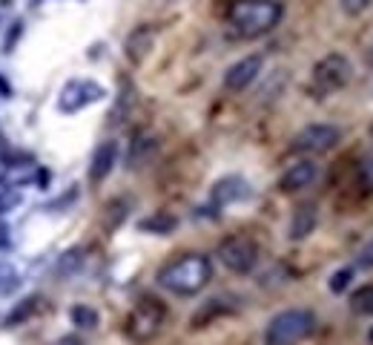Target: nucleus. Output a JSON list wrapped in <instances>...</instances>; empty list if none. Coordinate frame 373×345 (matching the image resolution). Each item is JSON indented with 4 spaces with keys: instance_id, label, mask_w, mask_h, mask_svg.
I'll return each instance as SVG.
<instances>
[{
    "instance_id": "1",
    "label": "nucleus",
    "mask_w": 373,
    "mask_h": 345,
    "mask_svg": "<svg viewBox=\"0 0 373 345\" xmlns=\"http://www.w3.org/2000/svg\"><path fill=\"white\" fill-rule=\"evenodd\" d=\"M212 280V262L204 253H184L158 270V285L175 297H195Z\"/></svg>"
},
{
    "instance_id": "2",
    "label": "nucleus",
    "mask_w": 373,
    "mask_h": 345,
    "mask_svg": "<svg viewBox=\"0 0 373 345\" xmlns=\"http://www.w3.org/2000/svg\"><path fill=\"white\" fill-rule=\"evenodd\" d=\"M284 6L279 0H230L227 26L236 38H261L279 26Z\"/></svg>"
},
{
    "instance_id": "3",
    "label": "nucleus",
    "mask_w": 373,
    "mask_h": 345,
    "mask_svg": "<svg viewBox=\"0 0 373 345\" xmlns=\"http://www.w3.org/2000/svg\"><path fill=\"white\" fill-rule=\"evenodd\" d=\"M316 331V317L308 308L279 311L264 328V345H298Z\"/></svg>"
},
{
    "instance_id": "4",
    "label": "nucleus",
    "mask_w": 373,
    "mask_h": 345,
    "mask_svg": "<svg viewBox=\"0 0 373 345\" xmlns=\"http://www.w3.org/2000/svg\"><path fill=\"white\" fill-rule=\"evenodd\" d=\"M164 319H167V308L164 302L153 299V297H144L126 317V336L132 342H149L156 339L164 328Z\"/></svg>"
},
{
    "instance_id": "5",
    "label": "nucleus",
    "mask_w": 373,
    "mask_h": 345,
    "mask_svg": "<svg viewBox=\"0 0 373 345\" xmlns=\"http://www.w3.org/2000/svg\"><path fill=\"white\" fill-rule=\"evenodd\" d=\"M353 78V63L339 55V52H330L325 55L316 66H313V90L316 95H333L339 90H345Z\"/></svg>"
},
{
    "instance_id": "6",
    "label": "nucleus",
    "mask_w": 373,
    "mask_h": 345,
    "mask_svg": "<svg viewBox=\"0 0 373 345\" xmlns=\"http://www.w3.org/2000/svg\"><path fill=\"white\" fill-rule=\"evenodd\" d=\"M218 259L233 273H250L259 265V245L244 233L227 236L218 245Z\"/></svg>"
},
{
    "instance_id": "7",
    "label": "nucleus",
    "mask_w": 373,
    "mask_h": 345,
    "mask_svg": "<svg viewBox=\"0 0 373 345\" xmlns=\"http://www.w3.org/2000/svg\"><path fill=\"white\" fill-rule=\"evenodd\" d=\"M342 142V129L333 124H310L305 129H298L293 138V150L296 153H308V156H322L333 150Z\"/></svg>"
},
{
    "instance_id": "8",
    "label": "nucleus",
    "mask_w": 373,
    "mask_h": 345,
    "mask_svg": "<svg viewBox=\"0 0 373 345\" xmlns=\"http://www.w3.org/2000/svg\"><path fill=\"white\" fill-rule=\"evenodd\" d=\"M104 98V87L95 84V81H69L58 98V107L60 112H78L95 101Z\"/></svg>"
},
{
    "instance_id": "9",
    "label": "nucleus",
    "mask_w": 373,
    "mask_h": 345,
    "mask_svg": "<svg viewBox=\"0 0 373 345\" xmlns=\"http://www.w3.org/2000/svg\"><path fill=\"white\" fill-rule=\"evenodd\" d=\"M264 66V58L261 55H247L242 60H236L227 73H224V87H227L230 92H244L261 73Z\"/></svg>"
},
{
    "instance_id": "10",
    "label": "nucleus",
    "mask_w": 373,
    "mask_h": 345,
    "mask_svg": "<svg viewBox=\"0 0 373 345\" xmlns=\"http://www.w3.org/2000/svg\"><path fill=\"white\" fill-rule=\"evenodd\" d=\"M316 173H319L316 161H296V164H290V167L281 173L279 190H281V193H298V190H305L308 184H313Z\"/></svg>"
},
{
    "instance_id": "11",
    "label": "nucleus",
    "mask_w": 373,
    "mask_h": 345,
    "mask_svg": "<svg viewBox=\"0 0 373 345\" xmlns=\"http://www.w3.org/2000/svg\"><path fill=\"white\" fill-rule=\"evenodd\" d=\"M247 196H250V184H247L242 176L218 179V181L212 184V193H210L212 204H218V207L233 204V201H242V198H247Z\"/></svg>"
},
{
    "instance_id": "12",
    "label": "nucleus",
    "mask_w": 373,
    "mask_h": 345,
    "mask_svg": "<svg viewBox=\"0 0 373 345\" xmlns=\"http://www.w3.org/2000/svg\"><path fill=\"white\" fill-rule=\"evenodd\" d=\"M316 225H319V211H316V204H310V201H305V204H298L296 211H293V216H290V239L293 242H302V239H308L313 230H316Z\"/></svg>"
},
{
    "instance_id": "13",
    "label": "nucleus",
    "mask_w": 373,
    "mask_h": 345,
    "mask_svg": "<svg viewBox=\"0 0 373 345\" xmlns=\"http://www.w3.org/2000/svg\"><path fill=\"white\" fill-rule=\"evenodd\" d=\"M115 161H118V144H115V138H107L104 144H98L92 161H90V181H95V184L104 181L112 173Z\"/></svg>"
},
{
    "instance_id": "14",
    "label": "nucleus",
    "mask_w": 373,
    "mask_h": 345,
    "mask_svg": "<svg viewBox=\"0 0 373 345\" xmlns=\"http://www.w3.org/2000/svg\"><path fill=\"white\" fill-rule=\"evenodd\" d=\"M236 311V297H212L207 299L190 319V328H204L210 325L215 317H224V314H233Z\"/></svg>"
},
{
    "instance_id": "15",
    "label": "nucleus",
    "mask_w": 373,
    "mask_h": 345,
    "mask_svg": "<svg viewBox=\"0 0 373 345\" xmlns=\"http://www.w3.org/2000/svg\"><path fill=\"white\" fill-rule=\"evenodd\" d=\"M153 43H156V29L138 26V29L129 32V38H126V43H124V55H126L132 63H141V60L149 55V49H153Z\"/></svg>"
},
{
    "instance_id": "16",
    "label": "nucleus",
    "mask_w": 373,
    "mask_h": 345,
    "mask_svg": "<svg viewBox=\"0 0 373 345\" xmlns=\"http://www.w3.org/2000/svg\"><path fill=\"white\" fill-rule=\"evenodd\" d=\"M156 147H158V142L149 132H141V135H135L132 138V147H129V156H126V161H129V167L132 170H138V167H144L149 159L156 156Z\"/></svg>"
},
{
    "instance_id": "17",
    "label": "nucleus",
    "mask_w": 373,
    "mask_h": 345,
    "mask_svg": "<svg viewBox=\"0 0 373 345\" xmlns=\"http://www.w3.org/2000/svg\"><path fill=\"white\" fill-rule=\"evenodd\" d=\"M178 228V219L173 213H153V216H146L138 222V230L144 233H158V236H167Z\"/></svg>"
},
{
    "instance_id": "18",
    "label": "nucleus",
    "mask_w": 373,
    "mask_h": 345,
    "mask_svg": "<svg viewBox=\"0 0 373 345\" xmlns=\"http://www.w3.org/2000/svg\"><path fill=\"white\" fill-rule=\"evenodd\" d=\"M350 311L356 317H373V282H367V285H362V288L353 291Z\"/></svg>"
},
{
    "instance_id": "19",
    "label": "nucleus",
    "mask_w": 373,
    "mask_h": 345,
    "mask_svg": "<svg viewBox=\"0 0 373 345\" xmlns=\"http://www.w3.org/2000/svg\"><path fill=\"white\" fill-rule=\"evenodd\" d=\"M38 305H40V297H26V299H21V302L15 305V311H9V317H6V328L23 325V322L38 311Z\"/></svg>"
},
{
    "instance_id": "20",
    "label": "nucleus",
    "mask_w": 373,
    "mask_h": 345,
    "mask_svg": "<svg viewBox=\"0 0 373 345\" xmlns=\"http://www.w3.org/2000/svg\"><path fill=\"white\" fill-rule=\"evenodd\" d=\"M72 322L78 328H84V331H92L98 325V311L90 308V305H75L72 308Z\"/></svg>"
},
{
    "instance_id": "21",
    "label": "nucleus",
    "mask_w": 373,
    "mask_h": 345,
    "mask_svg": "<svg viewBox=\"0 0 373 345\" xmlns=\"http://www.w3.org/2000/svg\"><path fill=\"white\" fill-rule=\"evenodd\" d=\"M132 101H135V90H132V84H124V90L118 95V107L112 110V124L124 121V115L132 110Z\"/></svg>"
},
{
    "instance_id": "22",
    "label": "nucleus",
    "mask_w": 373,
    "mask_h": 345,
    "mask_svg": "<svg viewBox=\"0 0 373 345\" xmlns=\"http://www.w3.org/2000/svg\"><path fill=\"white\" fill-rule=\"evenodd\" d=\"M81 262H84V250L72 248V250H66V253H63V259H60L58 270H60L63 276H69V273H75V270H78V265H81Z\"/></svg>"
},
{
    "instance_id": "23",
    "label": "nucleus",
    "mask_w": 373,
    "mask_h": 345,
    "mask_svg": "<svg viewBox=\"0 0 373 345\" xmlns=\"http://www.w3.org/2000/svg\"><path fill=\"white\" fill-rule=\"evenodd\" d=\"M18 285H21L18 270L9 267V265H0V294H12Z\"/></svg>"
},
{
    "instance_id": "24",
    "label": "nucleus",
    "mask_w": 373,
    "mask_h": 345,
    "mask_svg": "<svg viewBox=\"0 0 373 345\" xmlns=\"http://www.w3.org/2000/svg\"><path fill=\"white\" fill-rule=\"evenodd\" d=\"M359 181H362V187L373 190V150L364 153L362 161H359Z\"/></svg>"
},
{
    "instance_id": "25",
    "label": "nucleus",
    "mask_w": 373,
    "mask_h": 345,
    "mask_svg": "<svg viewBox=\"0 0 373 345\" xmlns=\"http://www.w3.org/2000/svg\"><path fill=\"white\" fill-rule=\"evenodd\" d=\"M350 280H353V270H350V267H342V270H336V273L330 276V282H328V285H330L333 294H342V291L350 285Z\"/></svg>"
},
{
    "instance_id": "26",
    "label": "nucleus",
    "mask_w": 373,
    "mask_h": 345,
    "mask_svg": "<svg viewBox=\"0 0 373 345\" xmlns=\"http://www.w3.org/2000/svg\"><path fill=\"white\" fill-rule=\"evenodd\" d=\"M339 6H342L345 15L356 18V15H364V12L373 6V0H339Z\"/></svg>"
},
{
    "instance_id": "27",
    "label": "nucleus",
    "mask_w": 373,
    "mask_h": 345,
    "mask_svg": "<svg viewBox=\"0 0 373 345\" xmlns=\"http://www.w3.org/2000/svg\"><path fill=\"white\" fill-rule=\"evenodd\" d=\"M359 265H362V267H373V242H370V245L362 250V256H359Z\"/></svg>"
},
{
    "instance_id": "28",
    "label": "nucleus",
    "mask_w": 373,
    "mask_h": 345,
    "mask_svg": "<svg viewBox=\"0 0 373 345\" xmlns=\"http://www.w3.org/2000/svg\"><path fill=\"white\" fill-rule=\"evenodd\" d=\"M55 345H84V342H81V336H78V334H66V336L55 339Z\"/></svg>"
},
{
    "instance_id": "29",
    "label": "nucleus",
    "mask_w": 373,
    "mask_h": 345,
    "mask_svg": "<svg viewBox=\"0 0 373 345\" xmlns=\"http://www.w3.org/2000/svg\"><path fill=\"white\" fill-rule=\"evenodd\" d=\"M367 339H370V342H373V328H370V331H367Z\"/></svg>"
}]
</instances>
